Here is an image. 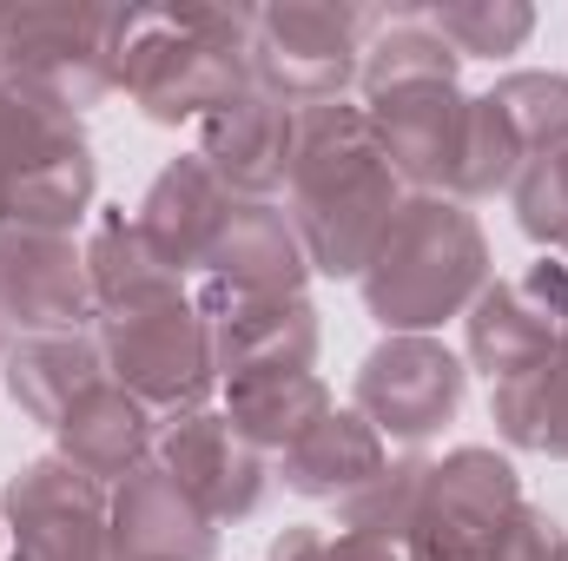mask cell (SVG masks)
Masks as SVG:
<instances>
[{
	"mask_svg": "<svg viewBox=\"0 0 568 561\" xmlns=\"http://www.w3.org/2000/svg\"><path fill=\"white\" fill-rule=\"evenodd\" d=\"M53 436H60V462H73L80 476L106 482V476L145 469V456L159 442V417L145 410L140 397H126L113 377H100L67 417L53 422Z\"/></svg>",
	"mask_w": 568,
	"mask_h": 561,
	"instance_id": "cell-19",
	"label": "cell"
},
{
	"mask_svg": "<svg viewBox=\"0 0 568 561\" xmlns=\"http://www.w3.org/2000/svg\"><path fill=\"white\" fill-rule=\"evenodd\" d=\"M7 561H106V496L60 456L27 462L7 496Z\"/></svg>",
	"mask_w": 568,
	"mask_h": 561,
	"instance_id": "cell-10",
	"label": "cell"
},
{
	"mask_svg": "<svg viewBox=\"0 0 568 561\" xmlns=\"http://www.w3.org/2000/svg\"><path fill=\"white\" fill-rule=\"evenodd\" d=\"M562 549H568L562 522H556L549 509L523 502V509L509 516V529H503V542H496V555L489 561H562Z\"/></svg>",
	"mask_w": 568,
	"mask_h": 561,
	"instance_id": "cell-29",
	"label": "cell"
},
{
	"mask_svg": "<svg viewBox=\"0 0 568 561\" xmlns=\"http://www.w3.org/2000/svg\"><path fill=\"white\" fill-rule=\"evenodd\" d=\"M0 370H7V397L40 422V429H53V422L106 377V357H100V337L67 330V337H20L0 357Z\"/></svg>",
	"mask_w": 568,
	"mask_h": 561,
	"instance_id": "cell-21",
	"label": "cell"
},
{
	"mask_svg": "<svg viewBox=\"0 0 568 561\" xmlns=\"http://www.w3.org/2000/svg\"><path fill=\"white\" fill-rule=\"evenodd\" d=\"M424 27L456 53V60H496V53H516L536 27L529 7H417Z\"/></svg>",
	"mask_w": 568,
	"mask_h": 561,
	"instance_id": "cell-26",
	"label": "cell"
},
{
	"mask_svg": "<svg viewBox=\"0 0 568 561\" xmlns=\"http://www.w3.org/2000/svg\"><path fill=\"white\" fill-rule=\"evenodd\" d=\"M489 410H496V429H503L516 449L562 456L568 462V357L529 370V377L496 384V404H489Z\"/></svg>",
	"mask_w": 568,
	"mask_h": 561,
	"instance_id": "cell-24",
	"label": "cell"
},
{
	"mask_svg": "<svg viewBox=\"0 0 568 561\" xmlns=\"http://www.w3.org/2000/svg\"><path fill=\"white\" fill-rule=\"evenodd\" d=\"M93 205V145L73 113L0 86V218L20 232H73Z\"/></svg>",
	"mask_w": 568,
	"mask_h": 561,
	"instance_id": "cell-5",
	"label": "cell"
},
{
	"mask_svg": "<svg viewBox=\"0 0 568 561\" xmlns=\"http://www.w3.org/2000/svg\"><path fill=\"white\" fill-rule=\"evenodd\" d=\"M331 410H337V404H331V390H324L317 370H297V377H252V384H232V397H225L232 429H239L252 449H265V456H284L291 442H304Z\"/></svg>",
	"mask_w": 568,
	"mask_h": 561,
	"instance_id": "cell-22",
	"label": "cell"
},
{
	"mask_svg": "<svg viewBox=\"0 0 568 561\" xmlns=\"http://www.w3.org/2000/svg\"><path fill=\"white\" fill-rule=\"evenodd\" d=\"M0 561H7V555H0Z\"/></svg>",
	"mask_w": 568,
	"mask_h": 561,
	"instance_id": "cell-34",
	"label": "cell"
},
{
	"mask_svg": "<svg viewBox=\"0 0 568 561\" xmlns=\"http://www.w3.org/2000/svg\"><path fill=\"white\" fill-rule=\"evenodd\" d=\"M390 469V442L357 417V410H331L304 442H291L278 456L284 489L311 496V502H351L357 489H371Z\"/></svg>",
	"mask_w": 568,
	"mask_h": 561,
	"instance_id": "cell-20",
	"label": "cell"
},
{
	"mask_svg": "<svg viewBox=\"0 0 568 561\" xmlns=\"http://www.w3.org/2000/svg\"><path fill=\"white\" fill-rule=\"evenodd\" d=\"M463 390L469 370L436 337H390L357 370V417L384 442H429L443 422H456Z\"/></svg>",
	"mask_w": 568,
	"mask_h": 561,
	"instance_id": "cell-11",
	"label": "cell"
},
{
	"mask_svg": "<svg viewBox=\"0 0 568 561\" xmlns=\"http://www.w3.org/2000/svg\"><path fill=\"white\" fill-rule=\"evenodd\" d=\"M568 357V258H536L523 278L489 284L469 304V364L489 384Z\"/></svg>",
	"mask_w": 568,
	"mask_h": 561,
	"instance_id": "cell-9",
	"label": "cell"
},
{
	"mask_svg": "<svg viewBox=\"0 0 568 561\" xmlns=\"http://www.w3.org/2000/svg\"><path fill=\"white\" fill-rule=\"evenodd\" d=\"M7 350H13V330H7V317H0V357H7Z\"/></svg>",
	"mask_w": 568,
	"mask_h": 561,
	"instance_id": "cell-31",
	"label": "cell"
},
{
	"mask_svg": "<svg viewBox=\"0 0 568 561\" xmlns=\"http://www.w3.org/2000/svg\"><path fill=\"white\" fill-rule=\"evenodd\" d=\"M404 205V178L384 159L364 106H304L297 113V159L284 185V212L297 225V245L311 272L324 278H364L377 258L390 218Z\"/></svg>",
	"mask_w": 568,
	"mask_h": 561,
	"instance_id": "cell-1",
	"label": "cell"
},
{
	"mask_svg": "<svg viewBox=\"0 0 568 561\" xmlns=\"http://www.w3.org/2000/svg\"><path fill=\"white\" fill-rule=\"evenodd\" d=\"M364 304L390 337H424L429 324L463 317L489 290V245L469 205L417 192L397 205L377 258L364 265Z\"/></svg>",
	"mask_w": 568,
	"mask_h": 561,
	"instance_id": "cell-3",
	"label": "cell"
},
{
	"mask_svg": "<svg viewBox=\"0 0 568 561\" xmlns=\"http://www.w3.org/2000/svg\"><path fill=\"white\" fill-rule=\"evenodd\" d=\"M100 357H106V377L165 422L199 417L219 384L205 317L185 290L126 304V310H100Z\"/></svg>",
	"mask_w": 568,
	"mask_h": 561,
	"instance_id": "cell-6",
	"label": "cell"
},
{
	"mask_svg": "<svg viewBox=\"0 0 568 561\" xmlns=\"http://www.w3.org/2000/svg\"><path fill=\"white\" fill-rule=\"evenodd\" d=\"M199 317H205V337H212V370L225 384L297 377V370L317 364V310L304 297H265V290L205 284Z\"/></svg>",
	"mask_w": 568,
	"mask_h": 561,
	"instance_id": "cell-12",
	"label": "cell"
},
{
	"mask_svg": "<svg viewBox=\"0 0 568 561\" xmlns=\"http://www.w3.org/2000/svg\"><path fill=\"white\" fill-rule=\"evenodd\" d=\"M377 20L384 13H364V7H304V0L265 7L252 20V86L284 100L291 113L344 100Z\"/></svg>",
	"mask_w": 568,
	"mask_h": 561,
	"instance_id": "cell-7",
	"label": "cell"
},
{
	"mask_svg": "<svg viewBox=\"0 0 568 561\" xmlns=\"http://www.w3.org/2000/svg\"><path fill=\"white\" fill-rule=\"evenodd\" d=\"M516 218H523V232L536 245L568 258V145H556L549 159H536L516 178Z\"/></svg>",
	"mask_w": 568,
	"mask_h": 561,
	"instance_id": "cell-28",
	"label": "cell"
},
{
	"mask_svg": "<svg viewBox=\"0 0 568 561\" xmlns=\"http://www.w3.org/2000/svg\"><path fill=\"white\" fill-rule=\"evenodd\" d=\"M225 212H232V192L212 178V165L199 152H185V159H172L152 178V192H145V205H140V232L152 238V252L185 278V272L205 265Z\"/></svg>",
	"mask_w": 568,
	"mask_h": 561,
	"instance_id": "cell-18",
	"label": "cell"
},
{
	"mask_svg": "<svg viewBox=\"0 0 568 561\" xmlns=\"http://www.w3.org/2000/svg\"><path fill=\"white\" fill-rule=\"evenodd\" d=\"M252 20L245 7H152L126 20L120 93L152 126L212 120L252 93Z\"/></svg>",
	"mask_w": 568,
	"mask_h": 561,
	"instance_id": "cell-2",
	"label": "cell"
},
{
	"mask_svg": "<svg viewBox=\"0 0 568 561\" xmlns=\"http://www.w3.org/2000/svg\"><path fill=\"white\" fill-rule=\"evenodd\" d=\"M159 469L212 516V522H245L265 509L272 496V462L265 449H252L232 417L219 410H199V417H179L159 436Z\"/></svg>",
	"mask_w": 568,
	"mask_h": 561,
	"instance_id": "cell-14",
	"label": "cell"
},
{
	"mask_svg": "<svg viewBox=\"0 0 568 561\" xmlns=\"http://www.w3.org/2000/svg\"><path fill=\"white\" fill-rule=\"evenodd\" d=\"M331 561H410L404 542H384V536H364V529H337L331 536Z\"/></svg>",
	"mask_w": 568,
	"mask_h": 561,
	"instance_id": "cell-30",
	"label": "cell"
},
{
	"mask_svg": "<svg viewBox=\"0 0 568 561\" xmlns=\"http://www.w3.org/2000/svg\"><path fill=\"white\" fill-rule=\"evenodd\" d=\"M0 317L20 337H67L87 330V317H100L93 278H87V252L67 232H0Z\"/></svg>",
	"mask_w": 568,
	"mask_h": 561,
	"instance_id": "cell-13",
	"label": "cell"
},
{
	"mask_svg": "<svg viewBox=\"0 0 568 561\" xmlns=\"http://www.w3.org/2000/svg\"><path fill=\"white\" fill-rule=\"evenodd\" d=\"M126 7H0V86H20L60 113H87L120 93Z\"/></svg>",
	"mask_w": 568,
	"mask_h": 561,
	"instance_id": "cell-4",
	"label": "cell"
},
{
	"mask_svg": "<svg viewBox=\"0 0 568 561\" xmlns=\"http://www.w3.org/2000/svg\"><path fill=\"white\" fill-rule=\"evenodd\" d=\"M496 113L509 120V133L523 145V159L536 165V159H549L556 145H568V80L556 73H509L496 93ZM523 165V172H529Z\"/></svg>",
	"mask_w": 568,
	"mask_h": 561,
	"instance_id": "cell-25",
	"label": "cell"
},
{
	"mask_svg": "<svg viewBox=\"0 0 568 561\" xmlns=\"http://www.w3.org/2000/svg\"><path fill=\"white\" fill-rule=\"evenodd\" d=\"M523 509V482L496 449H449L429 462L404 555L410 561H489L509 516Z\"/></svg>",
	"mask_w": 568,
	"mask_h": 561,
	"instance_id": "cell-8",
	"label": "cell"
},
{
	"mask_svg": "<svg viewBox=\"0 0 568 561\" xmlns=\"http://www.w3.org/2000/svg\"><path fill=\"white\" fill-rule=\"evenodd\" d=\"M87 278H93V304L100 310H126V304H152V297H179L185 278L152 252L140 218L106 212L93 245H87Z\"/></svg>",
	"mask_w": 568,
	"mask_h": 561,
	"instance_id": "cell-23",
	"label": "cell"
},
{
	"mask_svg": "<svg viewBox=\"0 0 568 561\" xmlns=\"http://www.w3.org/2000/svg\"><path fill=\"white\" fill-rule=\"evenodd\" d=\"M0 232H7V218H0Z\"/></svg>",
	"mask_w": 568,
	"mask_h": 561,
	"instance_id": "cell-32",
	"label": "cell"
},
{
	"mask_svg": "<svg viewBox=\"0 0 568 561\" xmlns=\"http://www.w3.org/2000/svg\"><path fill=\"white\" fill-rule=\"evenodd\" d=\"M212 549H219V522L159 462L120 482L106 516V561H212Z\"/></svg>",
	"mask_w": 568,
	"mask_h": 561,
	"instance_id": "cell-16",
	"label": "cell"
},
{
	"mask_svg": "<svg viewBox=\"0 0 568 561\" xmlns=\"http://www.w3.org/2000/svg\"><path fill=\"white\" fill-rule=\"evenodd\" d=\"M562 561H568V549H562Z\"/></svg>",
	"mask_w": 568,
	"mask_h": 561,
	"instance_id": "cell-33",
	"label": "cell"
},
{
	"mask_svg": "<svg viewBox=\"0 0 568 561\" xmlns=\"http://www.w3.org/2000/svg\"><path fill=\"white\" fill-rule=\"evenodd\" d=\"M424 476H429L424 456L390 462L371 489H357L351 502H337V522L344 529H364V536H384V542H404L410 536V516H417V496H424Z\"/></svg>",
	"mask_w": 568,
	"mask_h": 561,
	"instance_id": "cell-27",
	"label": "cell"
},
{
	"mask_svg": "<svg viewBox=\"0 0 568 561\" xmlns=\"http://www.w3.org/2000/svg\"><path fill=\"white\" fill-rule=\"evenodd\" d=\"M212 284H232V290H265V297H304L311 278V258L297 245V225L278 198H232L205 265Z\"/></svg>",
	"mask_w": 568,
	"mask_h": 561,
	"instance_id": "cell-17",
	"label": "cell"
},
{
	"mask_svg": "<svg viewBox=\"0 0 568 561\" xmlns=\"http://www.w3.org/2000/svg\"><path fill=\"white\" fill-rule=\"evenodd\" d=\"M199 159L232 198H278L297 159V113L252 86L212 120H199Z\"/></svg>",
	"mask_w": 568,
	"mask_h": 561,
	"instance_id": "cell-15",
	"label": "cell"
}]
</instances>
